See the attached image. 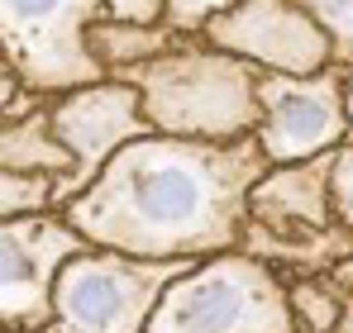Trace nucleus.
Listing matches in <instances>:
<instances>
[{
    "label": "nucleus",
    "instance_id": "f257e3e1",
    "mask_svg": "<svg viewBox=\"0 0 353 333\" xmlns=\"http://www.w3.org/2000/svg\"><path fill=\"white\" fill-rule=\"evenodd\" d=\"M268 166L258 138L205 143L148 133L119 148L115 162L62 215L96 248L201 262L243 243L248 195Z\"/></svg>",
    "mask_w": 353,
    "mask_h": 333
},
{
    "label": "nucleus",
    "instance_id": "f03ea898",
    "mask_svg": "<svg viewBox=\"0 0 353 333\" xmlns=\"http://www.w3.org/2000/svg\"><path fill=\"white\" fill-rule=\"evenodd\" d=\"M124 81L143 91V110L158 133L205 138V143H239L258 133V81L263 72L243 57L215 48L205 34L181 39L163 57L134 67Z\"/></svg>",
    "mask_w": 353,
    "mask_h": 333
},
{
    "label": "nucleus",
    "instance_id": "7ed1b4c3",
    "mask_svg": "<svg viewBox=\"0 0 353 333\" xmlns=\"http://www.w3.org/2000/svg\"><path fill=\"white\" fill-rule=\"evenodd\" d=\"M334 153L305 162L268 166V176L248 195L243 253L263 257L287 281L334 277L353 257V228L334 210Z\"/></svg>",
    "mask_w": 353,
    "mask_h": 333
},
{
    "label": "nucleus",
    "instance_id": "20e7f679",
    "mask_svg": "<svg viewBox=\"0 0 353 333\" xmlns=\"http://www.w3.org/2000/svg\"><path fill=\"white\" fill-rule=\"evenodd\" d=\"M148 333H301L292 281L243 248L201 257L168 286Z\"/></svg>",
    "mask_w": 353,
    "mask_h": 333
},
{
    "label": "nucleus",
    "instance_id": "39448f33",
    "mask_svg": "<svg viewBox=\"0 0 353 333\" xmlns=\"http://www.w3.org/2000/svg\"><path fill=\"white\" fill-rule=\"evenodd\" d=\"M191 267L181 257H134L91 243L62 267L43 333H148L168 286Z\"/></svg>",
    "mask_w": 353,
    "mask_h": 333
},
{
    "label": "nucleus",
    "instance_id": "423d86ee",
    "mask_svg": "<svg viewBox=\"0 0 353 333\" xmlns=\"http://www.w3.org/2000/svg\"><path fill=\"white\" fill-rule=\"evenodd\" d=\"M101 19L105 0H0V62L43 96L105 81V67L91 53V29Z\"/></svg>",
    "mask_w": 353,
    "mask_h": 333
},
{
    "label": "nucleus",
    "instance_id": "0eeeda50",
    "mask_svg": "<svg viewBox=\"0 0 353 333\" xmlns=\"http://www.w3.org/2000/svg\"><path fill=\"white\" fill-rule=\"evenodd\" d=\"M258 143L268 162H305L320 153H334L353 138L349 119V67L330 62L325 72H263L258 81Z\"/></svg>",
    "mask_w": 353,
    "mask_h": 333
},
{
    "label": "nucleus",
    "instance_id": "6e6552de",
    "mask_svg": "<svg viewBox=\"0 0 353 333\" xmlns=\"http://www.w3.org/2000/svg\"><path fill=\"white\" fill-rule=\"evenodd\" d=\"M86 248L91 238L62 210L0 219V329H48L62 267Z\"/></svg>",
    "mask_w": 353,
    "mask_h": 333
},
{
    "label": "nucleus",
    "instance_id": "1a4fd4ad",
    "mask_svg": "<svg viewBox=\"0 0 353 333\" xmlns=\"http://www.w3.org/2000/svg\"><path fill=\"white\" fill-rule=\"evenodd\" d=\"M205 39L258 72H325L339 62L334 39L305 10V0H239L205 24Z\"/></svg>",
    "mask_w": 353,
    "mask_h": 333
},
{
    "label": "nucleus",
    "instance_id": "9d476101",
    "mask_svg": "<svg viewBox=\"0 0 353 333\" xmlns=\"http://www.w3.org/2000/svg\"><path fill=\"white\" fill-rule=\"evenodd\" d=\"M53 124H58L62 143L77 153V181H72L77 195L115 162L119 148L158 133L148 110H143V91L124 76H105V81H91V86H77V91L58 96Z\"/></svg>",
    "mask_w": 353,
    "mask_h": 333
},
{
    "label": "nucleus",
    "instance_id": "9b49d317",
    "mask_svg": "<svg viewBox=\"0 0 353 333\" xmlns=\"http://www.w3.org/2000/svg\"><path fill=\"white\" fill-rule=\"evenodd\" d=\"M0 166L10 171H53L67 176V205L77 200L72 181H77V153L62 143L58 124H53V105L0 124Z\"/></svg>",
    "mask_w": 353,
    "mask_h": 333
},
{
    "label": "nucleus",
    "instance_id": "f8f14e48",
    "mask_svg": "<svg viewBox=\"0 0 353 333\" xmlns=\"http://www.w3.org/2000/svg\"><path fill=\"white\" fill-rule=\"evenodd\" d=\"M181 39H191V34L176 29L172 19H163V24H129V19H110V14H105V19L91 29V53L105 67V76H129L134 67L163 57L168 48H176Z\"/></svg>",
    "mask_w": 353,
    "mask_h": 333
},
{
    "label": "nucleus",
    "instance_id": "ddd939ff",
    "mask_svg": "<svg viewBox=\"0 0 353 333\" xmlns=\"http://www.w3.org/2000/svg\"><path fill=\"white\" fill-rule=\"evenodd\" d=\"M53 210H67V176H53V171H10V166H0V219L53 215Z\"/></svg>",
    "mask_w": 353,
    "mask_h": 333
},
{
    "label": "nucleus",
    "instance_id": "4468645a",
    "mask_svg": "<svg viewBox=\"0 0 353 333\" xmlns=\"http://www.w3.org/2000/svg\"><path fill=\"white\" fill-rule=\"evenodd\" d=\"M349 305V286L339 277H296L292 281V314L301 333H339Z\"/></svg>",
    "mask_w": 353,
    "mask_h": 333
},
{
    "label": "nucleus",
    "instance_id": "2eb2a0df",
    "mask_svg": "<svg viewBox=\"0 0 353 333\" xmlns=\"http://www.w3.org/2000/svg\"><path fill=\"white\" fill-rule=\"evenodd\" d=\"M305 10L320 19V29L334 39L339 62L353 57V0H305Z\"/></svg>",
    "mask_w": 353,
    "mask_h": 333
},
{
    "label": "nucleus",
    "instance_id": "dca6fc26",
    "mask_svg": "<svg viewBox=\"0 0 353 333\" xmlns=\"http://www.w3.org/2000/svg\"><path fill=\"white\" fill-rule=\"evenodd\" d=\"M230 5H239V0H172L168 19H172L176 29H186V34H205V24L215 14H225Z\"/></svg>",
    "mask_w": 353,
    "mask_h": 333
},
{
    "label": "nucleus",
    "instance_id": "f3484780",
    "mask_svg": "<svg viewBox=\"0 0 353 333\" xmlns=\"http://www.w3.org/2000/svg\"><path fill=\"white\" fill-rule=\"evenodd\" d=\"M334 210L353 228V138L339 148V158H334Z\"/></svg>",
    "mask_w": 353,
    "mask_h": 333
},
{
    "label": "nucleus",
    "instance_id": "a211bd4d",
    "mask_svg": "<svg viewBox=\"0 0 353 333\" xmlns=\"http://www.w3.org/2000/svg\"><path fill=\"white\" fill-rule=\"evenodd\" d=\"M172 0H105L110 19H129V24H163Z\"/></svg>",
    "mask_w": 353,
    "mask_h": 333
},
{
    "label": "nucleus",
    "instance_id": "6ab92c4d",
    "mask_svg": "<svg viewBox=\"0 0 353 333\" xmlns=\"http://www.w3.org/2000/svg\"><path fill=\"white\" fill-rule=\"evenodd\" d=\"M339 333H353V290H349V305H344V324H339Z\"/></svg>",
    "mask_w": 353,
    "mask_h": 333
},
{
    "label": "nucleus",
    "instance_id": "aec40b11",
    "mask_svg": "<svg viewBox=\"0 0 353 333\" xmlns=\"http://www.w3.org/2000/svg\"><path fill=\"white\" fill-rule=\"evenodd\" d=\"M334 277H339V281H344V286H349V290H353V257H349V262H344V267H339V272H334Z\"/></svg>",
    "mask_w": 353,
    "mask_h": 333
},
{
    "label": "nucleus",
    "instance_id": "412c9836",
    "mask_svg": "<svg viewBox=\"0 0 353 333\" xmlns=\"http://www.w3.org/2000/svg\"><path fill=\"white\" fill-rule=\"evenodd\" d=\"M344 67H349V119H353V57L344 62Z\"/></svg>",
    "mask_w": 353,
    "mask_h": 333
},
{
    "label": "nucleus",
    "instance_id": "4be33fe9",
    "mask_svg": "<svg viewBox=\"0 0 353 333\" xmlns=\"http://www.w3.org/2000/svg\"><path fill=\"white\" fill-rule=\"evenodd\" d=\"M0 333H43V329H0Z\"/></svg>",
    "mask_w": 353,
    "mask_h": 333
}]
</instances>
